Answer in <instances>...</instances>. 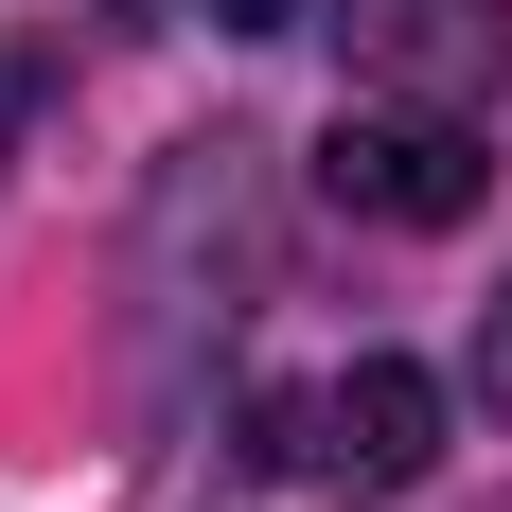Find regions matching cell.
<instances>
[{"mask_svg":"<svg viewBox=\"0 0 512 512\" xmlns=\"http://www.w3.org/2000/svg\"><path fill=\"white\" fill-rule=\"evenodd\" d=\"M283 18H301V0H212V36H283Z\"/></svg>","mask_w":512,"mask_h":512,"instance_id":"obj_4","label":"cell"},{"mask_svg":"<svg viewBox=\"0 0 512 512\" xmlns=\"http://www.w3.org/2000/svg\"><path fill=\"white\" fill-rule=\"evenodd\" d=\"M318 195L371 212V230H460V212L495 195V142H477V106L354 89V106H336V142H318Z\"/></svg>","mask_w":512,"mask_h":512,"instance_id":"obj_1","label":"cell"},{"mask_svg":"<svg viewBox=\"0 0 512 512\" xmlns=\"http://www.w3.org/2000/svg\"><path fill=\"white\" fill-rule=\"evenodd\" d=\"M336 53H354V89L495 106L512 89V0H336Z\"/></svg>","mask_w":512,"mask_h":512,"instance_id":"obj_3","label":"cell"},{"mask_svg":"<svg viewBox=\"0 0 512 512\" xmlns=\"http://www.w3.org/2000/svg\"><path fill=\"white\" fill-rule=\"evenodd\" d=\"M442 371L424 354H354L336 389H301V477H336V495H424L442 477Z\"/></svg>","mask_w":512,"mask_h":512,"instance_id":"obj_2","label":"cell"},{"mask_svg":"<svg viewBox=\"0 0 512 512\" xmlns=\"http://www.w3.org/2000/svg\"><path fill=\"white\" fill-rule=\"evenodd\" d=\"M477 389H495V407H512V318H477Z\"/></svg>","mask_w":512,"mask_h":512,"instance_id":"obj_5","label":"cell"}]
</instances>
